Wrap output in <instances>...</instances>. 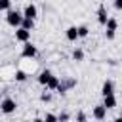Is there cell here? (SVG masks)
Here are the masks:
<instances>
[{
    "label": "cell",
    "instance_id": "7",
    "mask_svg": "<svg viewBox=\"0 0 122 122\" xmlns=\"http://www.w3.org/2000/svg\"><path fill=\"white\" fill-rule=\"evenodd\" d=\"M93 118H95V120H105V118H107V109L103 107V103L93 107Z\"/></svg>",
    "mask_w": 122,
    "mask_h": 122
},
{
    "label": "cell",
    "instance_id": "20",
    "mask_svg": "<svg viewBox=\"0 0 122 122\" xmlns=\"http://www.w3.org/2000/svg\"><path fill=\"white\" fill-rule=\"evenodd\" d=\"M11 8V0H0V11H8Z\"/></svg>",
    "mask_w": 122,
    "mask_h": 122
},
{
    "label": "cell",
    "instance_id": "12",
    "mask_svg": "<svg viewBox=\"0 0 122 122\" xmlns=\"http://www.w3.org/2000/svg\"><path fill=\"white\" fill-rule=\"evenodd\" d=\"M13 78H15V82H25V80L29 78V74H27V71H23V69H17V71L13 72Z\"/></svg>",
    "mask_w": 122,
    "mask_h": 122
},
{
    "label": "cell",
    "instance_id": "19",
    "mask_svg": "<svg viewBox=\"0 0 122 122\" xmlns=\"http://www.w3.org/2000/svg\"><path fill=\"white\" fill-rule=\"evenodd\" d=\"M40 101H42V103H50V101H51V93H50L48 90L42 92V93H40Z\"/></svg>",
    "mask_w": 122,
    "mask_h": 122
},
{
    "label": "cell",
    "instance_id": "6",
    "mask_svg": "<svg viewBox=\"0 0 122 122\" xmlns=\"http://www.w3.org/2000/svg\"><path fill=\"white\" fill-rule=\"evenodd\" d=\"M36 15H38V8L30 2V4H27L25 6V10H23V17H30V19H36Z\"/></svg>",
    "mask_w": 122,
    "mask_h": 122
},
{
    "label": "cell",
    "instance_id": "23",
    "mask_svg": "<svg viewBox=\"0 0 122 122\" xmlns=\"http://www.w3.org/2000/svg\"><path fill=\"white\" fill-rule=\"evenodd\" d=\"M112 4H114V10H116V11L122 10V0H112Z\"/></svg>",
    "mask_w": 122,
    "mask_h": 122
},
{
    "label": "cell",
    "instance_id": "3",
    "mask_svg": "<svg viewBox=\"0 0 122 122\" xmlns=\"http://www.w3.org/2000/svg\"><path fill=\"white\" fill-rule=\"evenodd\" d=\"M36 53H38V50H36V46H34V44H30L29 40H27V42H23L21 57H25V59H32V57H36Z\"/></svg>",
    "mask_w": 122,
    "mask_h": 122
},
{
    "label": "cell",
    "instance_id": "15",
    "mask_svg": "<svg viewBox=\"0 0 122 122\" xmlns=\"http://www.w3.org/2000/svg\"><path fill=\"white\" fill-rule=\"evenodd\" d=\"M105 27H107V30H116V29H118V21H116V17H107Z\"/></svg>",
    "mask_w": 122,
    "mask_h": 122
},
{
    "label": "cell",
    "instance_id": "10",
    "mask_svg": "<svg viewBox=\"0 0 122 122\" xmlns=\"http://www.w3.org/2000/svg\"><path fill=\"white\" fill-rule=\"evenodd\" d=\"M107 17H109L107 8H105V6H99V10H97V21H99V25H105Z\"/></svg>",
    "mask_w": 122,
    "mask_h": 122
},
{
    "label": "cell",
    "instance_id": "14",
    "mask_svg": "<svg viewBox=\"0 0 122 122\" xmlns=\"http://www.w3.org/2000/svg\"><path fill=\"white\" fill-rule=\"evenodd\" d=\"M19 27H23V29H27V30H32V29H34V19H30V17H23Z\"/></svg>",
    "mask_w": 122,
    "mask_h": 122
},
{
    "label": "cell",
    "instance_id": "1",
    "mask_svg": "<svg viewBox=\"0 0 122 122\" xmlns=\"http://www.w3.org/2000/svg\"><path fill=\"white\" fill-rule=\"evenodd\" d=\"M21 19H23V13L17 11V10H8V15H6V23L10 27H19L21 25Z\"/></svg>",
    "mask_w": 122,
    "mask_h": 122
},
{
    "label": "cell",
    "instance_id": "11",
    "mask_svg": "<svg viewBox=\"0 0 122 122\" xmlns=\"http://www.w3.org/2000/svg\"><path fill=\"white\" fill-rule=\"evenodd\" d=\"M59 82L67 88V92H69V90H72V88H76V84H78V80H76V78H71V76H67V78L59 80Z\"/></svg>",
    "mask_w": 122,
    "mask_h": 122
},
{
    "label": "cell",
    "instance_id": "8",
    "mask_svg": "<svg viewBox=\"0 0 122 122\" xmlns=\"http://www.w3.org/2000/svg\"><path fill=\"white\" fill-rule=\"evenodd\" d=\"M109 93H114V82L112 80H105L101 86V95H109Z\"/></svg>",
    "mask_w": 122,
    "mask_h": 122
},
{
    "label": "cell",
    "instance_id": "16",
    "mask_svg": "<svg viewBox=\"0 0 122 122\" xmlns=\"http://www.w3.org/2000/svg\"><path fill=\"white\" fill-rule=\"evenodd\" d=\"M51 76V71H48V69H44L40 74H38V84H42V86H46V82H48V78Z\"/></svg>",
    "mask_w": 122,
    "mask_h": 122
},
{
    "label": "cell",
    "instance_id": "2",
    "mask_svg": "<svg viewBox=\"0 0 122 122\" xmlns=\"http://www.w3.org/2000/svg\"><path fill=\"white\" fill-rule=\"evenodd\" d=\"M15 109H17L15 99H11V97H4V99L0 101V111H2L4 114H11V112H15Z\"/></svg>",
    "mask_w": 122,
    "mask_h": 122
},
{
    "label": "cell",
    "instance_id": "5",
    "mask_svg": "<svg viewBox=\"0 0 122 122\" xmlns=\"http://www.w3.org/2000/svg\"><path fill=\"white\" fill-rule=\"evenodd\" d=\"M29 38H30V30H27L23 27H17L15 29V40L17 42H27Z\"/></svg>",
    "mask_w": 122,
    "mask_h": 122
},
{
    "label": "cell",
    "instance_id": "4",
    "mask_svg": "<svg viewBox=\"0 0 122 122\" xmlns=\"http://www.w3.org/2000/svg\"><path fill=\"white\" fill-rule=\"evenodd\" d=\"M116 105H118V101H116V97H114V93H109V95H103V107H105L107 111H111V109H116Z\"/></svg>",
    "mask_w": 122,
    "mask_h": 122
},
{
    "label": "cell",
    "instance_id": "24",
    "mask_svg": "<svg viewBox=\"0 0 122 122\" xmlns=\"http://www.w3.org/2000/svg\"><path fill=\"white\" fill-rule=\"evenodd\" d=\"M71 116L67 114V112H61V114H57V120H69Z\"/></svg>",
    "mask_w": 122,
    "mask_h": 122
},
{
    "label": "cell",
    "instance_id": "9",
    "mask_svg": "<svg viewBox=\"0 0 122 122\" xmlns=\"http://www.w3.org/2000/svg\"><path fill=\"white\" fill-rule=\"evenodd\" d=\"M65 36H67L69 42H76V40H78V30H76V27H69V29L65 30Z\"/></svg>",
    "mask_w": 122,
    "mask_h": 122
},
{
    "label": "cell",
    "instance_id": "26",
    "mask_svg": "<svg viewBox=\"0 0 122 122\" xmlns=\"http://www.w3.org/2000/svg\"><path fill=\"white\" fill-rule=\"evenodd\" d=\"M0 95H2V92H0Z\"/></svg>",
    "mask_w": 122,
    "mask_h": 122
},
{
    "label": "cell",
    "instance_id": "22",
    "mask_svg": "<svg viewBox=\"0 0 122 122\" xmlns=\"http://www.w3.org/2000/svg\"><path fill=\"white\" fill-rule=\"evenodd\" d=\"M114 34H116V30H105V38H107V40H112Z\"/></svg>",
    "mask_w": 122,
    "mask_h": 122
},
{
    "label": "cell",
    "instance_id": "25",
    "mask_svg": "<svg viewBox=\"0 0 122 122\" xmlns=\"http://www.w3.org/2000/svg\"><path fill=\"white\" fill-rule=\"evenodd\" d=\"M86 118H88V116H86L84 112H78V114H76V120H80V122H84Z\"/></svg>",
    "mask_w": 122,
    "mask_h": 122
},
{
    "label": "cell",
    "instance_id": "13",
    "mask_svg": "<svg viewBox=\"0 0 122 122\" xmlns=\"http://www.w3.org/2000/svg\"><path fill=\"white\" fill-rule=\"evenodd\" d=\"M57 84H59V76L51 74V76L48 78V82H46V90H55V88H57Z\"/></svg>",
    "mask_w": 122,
    "mask_h": 122
},
{
    "label": "cell",
    "instance_id": "21",
    "mask_svg": "<svg viewBox=\"0 0 122 122\" xmlns=\"http://www.w3.org/2000/svg\"><path fill=\"white\" fill-rule=\"evenodd\" d=\"M44 120H50V122H55V120H57V114H51V112H46V114H44Z\"/></svg>",
    "mask_w": 122,
    "mask_h": 122
},
{
    "label": "cell",
    "instance_id": "17",
    "mask_svg": "<svg viewBox=\"0 0 122 122\" xmlns=\"http://www.w3.org/2000/svg\"><path fill=\"white\" fill-rule=\"evenodd\" d=\"M76 30H78V38H86V36L90 34V29H88L86 25H80V27H76Z\"/></svg>",
    "mask_w": 122,
    "mask_h": 122
},
{
    "label": "cell",
    "instance_id": "18",
    "mask_svg": "<svg viewBox=\"0 0 122 122\" xmlns=\"http://www.w3.org/2000/svg\"><path fill=\"white\" fill-rule=\"evenodd\" d=\"M72 59H74V61H82V59H84V51H82L80 48H76V50L72 51Z\"/></svg>",
    "mask_w": 122,
    "mask_h": 122
}]
</instances>
